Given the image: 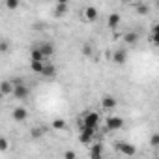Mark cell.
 <instances>
[{
	"label": "cell",
	"instance_id": "26",
	"mask_svg": "<svg viewBox=\"0 0 159 159\" xmlns=\"http://www.w3.org/2000/svg\"><path fill=\"white\" fill-rule=\"evenodd\" d=\"M150 144H152L153 148H159V133H155V135L150 139Z\"/></svg>",
	"mask_w": 159,
	"mask_h": 159
},
{
	"label": "cell",
	"instance_id": "14",
	"mask_svg": "<svg viewBox=\"0 0 159 159\" xmlns=\"http://www.w3.org/2000/svg\"><path fill=\"white\" fill-rule=\"evenodd\" d=\"M45 64H47V60H30V69L34 73H41L43 67H45Z\"/></svg>",
	"mask_w": 159,
	"mask_h": 159
},
{
	"label": "cell",
	"instance_id": "25",
	"mask_svg": "<svg viewBox=\"0 0 159 159\" xmlns=\"http://www.w3.org/2000/svg\"><path fill=\"white\" fill-rule=\"evenodd\" d=\"M137 13L146 15V13H148V6H144V4H137Z\"/></svg>",
	"mask_w": 159,
	"mask_h": 159
},
{
	"label": "cell",
	"instance_id": "16",
	"mask_svg": "<svg viewBox=\"0 0 159 159\" xmlns=\"http://www.w3.org/2000/svg\"><path fill=\"white\" fill-rule=\"evenodd\" d=\"M90 157H101L103 155V146L101 144H90Z\"/></svg>",
	"mask_w": 159,
	"mask_h": 159
},
{
	"label": "cell",
	"instance_id": "10",
	"mask_svg": "<svg viewBox=\"0 0 159 159\" xmlns=\"http://www.w3.org/2000/svg\"><path fill=\"white\" fill-rule=\"evenodd\" d=\"M120 23H122V15H120V13H111L109 19H107V26H109L111 30H116V28L120 26Z\"/></svg>",
	"mask_w": 159,
	"mask_h": 159
},
{
	"label": "cell",
	"instance_id": "27",
	"mask_svg": "<svg viewBox=\"0 0 159 159\" xmlns=\"http://www.w3.org/2000/svg\"><path fill=\"white\" fill-rule=\"evenodd\" d=\"M8 47H10L8 39H2V43H0V52H2V54H6V52H8Z\"/></svg>",
	"mask_w": 159,
	"mask_h": 159
},
{
	"label": "cell",
	"instance_id": "17",
	"mask_svg": "<svg viewBox=\"0 0 159 159\" xmlns=\"http://www.w3.org/2000/svg\"><path fill=\"white\" fill-rule=\"evenodd\" d=\"M30 60H47V58H45V54L41 52V49L36 45V47L30 51Z\"/></svg>",
	"mask_w": 159,
	"mask_h": 159
},
{
	"label": "cell",
	"instance_id": "19",
	"mask_svg": "<svg viewBox=\"0 0 159 159\" xmlns=\"http://www.w3.org/2000/svg\"><path fill=\"white\" fill-rule=\"evenodd\" d=\"M54 10H56V11H54V17H62V15L67 13V4H56Z\"/></svg>",
	"mask_w": 159,
	"mask_h": 159
},
{
	"label": "cell",
	"instance_id": "24",
	"mask_svg": "<svg viewBox=\"0 0 159 159\" xmlns=\"http://www.w3.org/2000/svg\"><path fill=\"white\" fill-rule=\"evenodd\" d=\"M8 146H10V144H8V139H6V137H2V139H0V152H6V150H8Z\"/></svg>",
	"mask_w": 159,
	"mask_h": 159
},
{
	"label": "cell",
	"instance_id": "23",
	"mask_svg": "<svg viewBox=\"0 0 159 159\" xmlns=\"http://www.w3.org/2000/svg\"><path fill=\"white\" fill-rule=\"evenodd\" d=\"M150 43L155 45V47H159V34L157 32H150Z\"/></svg>",
	"mask_w": 159,
	"mask_h": 159
},
{
	"label": "cell",
	"instance_id": "5",
	"mask_svg": "<svg viewBox=\"0 0 159 159\" xmlns=\"http://www.w3.org/2000/svg\"><path fill=\"white\" fill-rule=\"evenodd\" d=\"M114 148H116V152H120L122 155H135V153H137V148H135L133 144L125 142V140H118V142L114 144Z\"/></svg>",
	"mask_w": 159,
	"mask_h": 159
},
{
	"label": "cell",
	"instance_id": "11",
	"mask_svg": "<svg viewBox=\"0 0 159 159\" xmlns=\"http://www.w3.org/2000/svg\"><path fill=\"white\" fill-rule=\"evenodd\" d=\"M38 47H39V49H41V52L45 54V58H51V56L54 54V45H52L51 41H43V43H39Z\"/></svg>",
	"mask_w": 159,
	"mask_h": 159
},
{
	"label": "cell",
	"instance_id": "7",
	"mask_svg": "<svg viewBox=\"0 0 159 159\" xmlns=\"http://www.w3.org/2000/svg\"><path fill=\"white\" fill-rule=\"evenodd\" d=\"M116 105H118V101H116V98H114V96H111V94H105V96L101 98V107H103L105 111H112Z\"/></svg>",
	"mask_w": 159,
	"mask_h": 159
},
{
	"label": "cell",
	"instance_id": "8",
	"mask_svg": "<svg viewBox=\"0 0 159 159\" xmlns=\"http://www.w3.org/2000/svg\"><path fill=\"white\" fill-rule=\"evenodd\" d=\"M11 118H13L15 122H25V120L28 118V111H26V107H15V109L11 111Z\"/></svg>",
	"mask_w": 159,
	"mask_h": 159
},
{
	"label": "cell",
	"instance_id": "18",
	"mask_svg": "<svg viewBox=\"0 0 159 159\" xmlns=\"http://www.w3.org/2000/svg\"><path fill=\"white\" fill-rule=\"evenodd\" d=\"M41 75H43V77H54V75H56V67L47 62L45 67H43V71H41Z\"/></svg>",
	"mask_w": 159,
	"mask_h": 159
},
{
	"label": "cell",
	"instance_id": "28",
	"mask_svg": "<svg viewBox=\"0 0 159 159\" xmlns=\"http://www.w3.org/2000/svg\"><path fill=\"white\" fill-rule=\"evenodd\" d=\"M62 155H64L66 159H75V157H77V153H75V152H64Z\"/></svg>",
	"mask_w": 159,
	"mask_h": 159
},
{
	"label": "cell",
	"instance_id": "20",
	"mask_svg": "<svg viewBox=\"0 0 159 159\" xmlns=\"http://www.w3.org/2000/svg\"><path fill=\"white\" fill-rule=\"evenodd\" d=\"M4 4L8 10H17L21 6V0H4Z\"/></svg>",
	"mask_w": 159,
	"mask_h": 159
},
{
	"label": "cell",
	"instance_id": "1",
	"mask_svg": "<svg viewBox=\"0 0 159 159\" xmlns=\"http://www.w3.org/2000/svg\"><path fill=\"white\" fill-rule=\"evenodd\" d=\"M13 84H15V86H13V94H11V96H13L15 99H19V101H26V99L30 98V88H28L23 81H21V83H13Z\"/></svg>",
	"mask_w": 159,
	"mask_h": 159
},
{
	"label": "cell",
	"instance_id": "13",
	"mask_svg": "<svg viewBox=\"0 0 159 159\" xmlns=\"http://www.w3.org/2000/svg\"><path fill=\"white\" fill-rule=\"evenodd\" d=\"M81 52H83V56H84V58H92V56H94V52H96V49H94V45H92L90 41H86V43H83Z\"/></svg>",
	"mask_w": 159,
	"mask_h": 159
},
{
	"label": "cell",
	"instance_id": "3",
	"mask_svg": "<svg viewBox=\"0 0 159 159\" xmlns=\"http://www.w3.org/2000/svg\"><path fill=\"white\" fill-rule=\"evenodd\" d=\"M81 125H84V127H92V129H98V125H99V114H98L96 111L86 112L84 118H83V124H81Z\"/></svg>",
	"mask_w": 159,
	"mask_h": 159
},
{
	"label": "cell",
	"instance_id": "21",
	"mask_svg": "<svg viewBox=\"0 0 159 159\" xmlns=\"http://www.w3.org/2000/svg\"><path fill=\"white\" fill-rule=\"evenodd\" d=\"M45 133H47V127H34L32 137H34V139H38V137H41V135H45Z\"/></svg>",
	"mask_w": 159,
	"mask_h": 159
},
{
	"label": "cell",
	"instance_id": "12",
	"mask_svg": "<svg viewBox=\"0 0 159 159\" xmlns=\"http://www.w3.org/2000/svg\"><path fill=\"white\" fill-rule=\"evenodd\" d=\"M13 81H2V84H0V94H2L4 98L6 96H11L13 94Z\"/></svg>",
	"mask_w": 159,
	"mask_h": 159
},
{
	"label": "cell",
	"instance_id": "4",
	"mask_svg": "<svg viewBox=\"0 0 159 159\" xmlns=\"http://www.w3.org/2000/svg\"><path fill=\"white\" fill-rule=\"evenodd\" d=\"M94 137H96V129L81 125V133H79V140H81L83 144H92V142H94Z\"/></svg>",
	"mask_w": 159,
	"mask_h": 159
},
{
	"label": "cell",
	"instance_id": "15",
	"mask_svg": "<svg viewBox=\"0 0 159 159\" xmlns=\"http://www.w3.org/2000/svg\"><path fill=\"white\" fill-rule=\"evenodd\" d=\"M124 41L127 45H137L139 43V34L137 32H125L124 34Z\"/></svg>",
	"mask_w": 159,
	"mask_h": 159
},
{
	"label": "cell",
	"instance_id": "31",
	"mask_svg": "<svg viewBox=\"0 0 159 159\" xmlns=\"http://www.w3.org/2000/svg\"><path fill=\"white\" fill-rule=\"evenodd\" d=\"M120 2H124V4H131V2H135V0H120Z\"/></svg>",
	"mask_w": 159,
	"mask_h": 159
},
{
	"label": "cell",
	"instance_id": "9",
	"mask_svg": "<svg viewBox=\"0 0 159 159\" xmlns=\"http://www.w3.org/2000/svg\"><path fill=\"white\" fill-rule=\"evenodd\" d=\"M125 60H127V51H125V49H116V51L112 52V62H114V64L124 66Z\"/></svg>",
	"mask_w": 159,
	"mask_h": 159
},
{
	"label": "cell",
	"instance_id": "6",
	"mask_svg": "<svg viewBox=\"0 0 159 159\" xmlns=\"http://www.w3.org/2000/svg\"><path fill=\"white\" fill-rule=\"evenodd\" d=\"M98 17H99V11H98L96 6H86L83 10V21L84 23H96Z\"/></svg>",
	"mask_w": 159,
	"mask_h": 159
},
{
	"label": "cell",
	"instance_id": "30",
	"mask_svg": "<svg viewBox=\"0 0 159 159\" xmlns=\"http://www.w3.org/2000/svg\"><path fill=\"white\" fill-rule=\"evenodd\" d=\"M69 0H56V4H67Z\"/></svg>",
	"mask_w": 159,
	"mask_h": 159
},
{
	"label": "cell",
	"instance_id": "32",
	"mask_svg": "<svg viewBox=\"0 0 159 159\" xmlns=\"http://www.w3.org/2000/svg\"><path fill=\"white\" fill-rule=\"evenodd\" d=\"M155 10L159 11V0H155Z\"/></svg>",
	"mask_w": 159,
	"mask_h": 159
},
{
	"label": "cell",
	"instance_id": "2",
	"mask_svg": "<svg viewBox=\"0 0 159 159\" xmlns=\"http://www.w3.org/2000/svg\"><path fill=\"white\" fill-rule=\"evenodd\" d=\"M124 125H125V120L122 116H107V120H105V127L109 131H118Z\"/></svg>",
	"mask_w": 159,
	"mask_h": 159
},
{
	"label": "cell",
	"instance_id": "29",
	"mask_svg": "<svg viewBox=\"0 0 159 159\" xmlns=\"http://www.w3.org/2000/svg\"><path fill=\"white\" fill-rule=\"evenodd\" d=\"M152 32H157V34H159V23H155V25L152 26Z\"/></svg>",
	"mask_w": 159,
	"mask_h": 159
},
{
	"label": "cell",
	"instance_id": "22",
	"mask_svg": "<svg viewBox=\"0 0 159 159\" xmlns=\"http://www.w3.org/2000/svg\"><path fill=\"white\" fill-rule=\"evenodd\" d=\"M52 129H66V122L64 120H52Z\"/></svg>",
	"mask_w": 159,
	"mask_h": 159
}]
</instances>
